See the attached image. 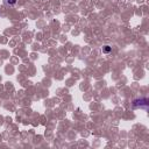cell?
Masks as SVG:
<instances>
[{"label":"cell","mask_w":149,"mask_h":149,"mask_svg":"<svg viewBox=\"0 0 149 149\" xmlns=\"http://www.w3.org/2000/svg\"><path fill=\"white\" fill-rule=\"evenodd\" d=\"M148 106H149V100L147 99V98H140V99H135V100H133V102H132V107L134 108V109H137V108H140V109H148Z\"/></svg>","instance_id":"1"},{"label":"cell","mask_w":149,"mask_h":149,"mask_svg":"<svg viewBox=\"0 0 149 149\" xmlns=\"http://www.w3.org/2000/svg\"><path fill=\"white\" fill-rule=\"evenodd\" d=\"M112 51V47H109V45H104L102 47V52L104 54H109Z\"/></svg>","instance_id":"3"},{"label":"cell","mask_w":149,"mask_h":149,"mask_svg":"<svg viewBox=\"0 0 149 149\" xmlns=\"http://www.w3.org/2000/svg\"><path fill=\"white\" fill-rule=\"evenodd\" d=\"M16 2H17V0H3V5L7 7H13L16 5Z\"/></svg>","instance_id":"2"}]
</instances>
